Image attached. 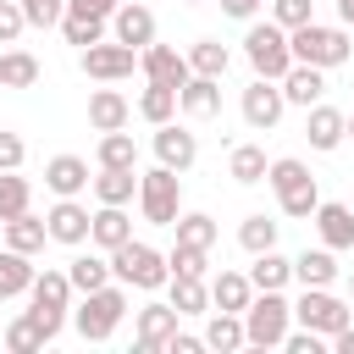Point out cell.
Segmentation results:
<instances>
[{
    "label": "cell",
    "mask_w": 354,
    "mask_h": 354,
    "mask_svg": "<svg viewBox=\"0 0 354 354\" xmlns=\"http://www.w3.org/2000/svg\"><path fill=\"white\" fill-rule=\"evenodd\" d=\"M138 210H144L149 227H177V216H183V171H171L160 160L149 171H138Z\"/></svg>",
    "instance_id": "cell-3"
},
{
    "label": "cell",
    "mask_w": 354,
    "mask_h": 354,
    "mask_svg": "<svg viewBox=\"0 0 354 354\" xmlns=\"http://www.w3.org/2000/svg\"><path fill=\"white\" fill-rule=\"evenodd\" d=\"M243 61L254 66V77H288L293 66V44H288V28L282 22H249L243 33Z\"/></svg>",
    "instance_id": "cell-7"
},
{
    "label": "cell",
    "mask_w": 354,
    "mask_h": 354,
    "mask_svg": "<svg viewBox=\"0 0 354 354\" xmlns=\"http://www.w3.org/2000/svg\"><path fill=\"white\" fill-rule=\"evenodd\" d=\"M348 138H354V116H348Z\"/></svg>",
    "instance_id": "cell-55"
},
{
    "label": "cell",
    "mask_w": 354,
    "mask_h": 354,
    "mask_svg": "<svg viewBox=\"0 0 354 354\" xmlns=\"http://www.w3.org/2000/svg\"><path fill=\"white\" fill-rule=\"evenodd\" d=\"M111 277H116V282H127V288H138V293H155V288H166V282H171V266H166V254H160V249H149V243L127 238L122 249H111Z\"/></svg>",
    "instance_id": "cell-5"
},
{
    "label": "cell",
    "mask_w": 354,
    "mask_h": 354,
    "mask_svg": "<svg viewBox=\"0 0 354 354\" xmlns=\"http://www.w3.org/2000/svg\"><path fill=\"white\" fill-rule=\"evenodd\" d=\"M22 160H28V144L0 127V171H22Z\"/></svg>",
    "instance_id": "cell-47"
},
{
    "label": "cell",
    "mask_w": 354,
    "mask_h": 354,
    "mask_svg": "<svg viewBox=\"0 0 354 354\" xmlns=\"http://www.w3.org/2000/svg\"><path fill=\"white\" fill-rule=\"evenodd\" d=\"M138 116H144L149 127L171 122V116H177V88H166V83H149V88L138 94Z\"/></svg>",
    "instance_id": "cell-37"
},
{
    "label": "cell",
    "mask_w": 354,
    "mask_h": 354,
    "mask_svg": "<svg viewBox=\"0 0 354 354\" xmlns=\"http://www.w3.org/2000/svg\"><path fill=\"white\" fill-rule=\"evenodd\" d=\"M282 94H288V105L310 111V105H321V100H326V72H321V66H310V61H293V66H288V77H282Z\"/></svg>",
    "instance_id": "cell-19"
},
{
    "label": "cell",
    "mask_w": 354,
    "mask_h": 354,
    "mask_svg": "<svg viewBox=\"0 0 354 354\" xmlns=\"http://www.w3.org/2000/svg\"><path fill=\"white\" fill-rule=\"evenodd\" d=\"M33 254H22V249H0V299H22L28 288H33Z\"/></svg>",
    "instance_id": "cell-28"
},
{
    "label": "cell",
    "mask_w": 354,
    "mask_h": 354,
    "mask_svg": "<svg viewBox=\"0 0 354 354\" xmlns=\"http://www.w3.org/2000/svg\"><path fill=\"white\" fill-rule=\"evenodd\" d=\"M111 39L133 44V50L155 44V11H149V6H138V0H122V6H116V17H111Z\"/></svg>",
    "instance_id": "cell-18"
},
{
    "label": "cell",
    "mask_w": 354,
    "mask_h": 354,
    "mask_svg": "<svg viewBox=\"0 0 354 354\" xmlns=\"http://www.w3.org/2000/svg\"><path fill=\"white\" fill-rule=\"evenodd\" d=\"M28 205H33V188H28V177H17V171H0V221L22 216Z\"/></svg>",
    "instance_id": "cell-41"
},
{
    "label": "cell",
    "mask_w": 354,
    "mask_h": 354,
    "mask_svg": "<svg viewBox=\"0 0 354 354\" xmlns=\"http://www.w3.org/2000/svg\"><path fill=\"white\" fill-rule=\"evenodd\" d=\"M199 348H205V337H188V332H171L160 354H199Z\"/></svg>",
    "instance_id": "cell-49"
},
{
    "label": "cell",
    "mask_w": 354,
    "mask_h": 354,
    "mask_svg": "<svg viewBox=\"0 0 354 354\" xmlns=\"http://www.w3.org/2000/svg\"><path fill=\"white\" fill-rule=\"evenodd\" d=\"M177 321H183V310L166 299V304H144V310H133V343L144 348V354H160L166 348V337L177 332Z\"/></svg>",
    "instance_id": "cell-12"
},
{
    "label": "cell",
    "mask_w": 354,
    "mask_h": 354,
    "mask_svg": "<svg viewBox=\"0 0 354 354\" xmlns=\"http://www.w3.org/2000/svg\"><path fill=\"white\" fill-rule=\"evenodd\" d=\"M288 44H293V61H310V66H321V72H332V66H343V61L354 55V39H348L343 22H337V28L304 22V28L288 33Z\"/></svg>",
    "instance_id": "cell-4"
},
{
    "label": "cell",
    "mask_w": 354,
    "mask_h": 354,
    "mask_svg": "<svg viewBox=\"0 0 354 354\" xmlns=\"http://www.w3.org/2000/svg\"><path fill=\"white\" fill-rule=\"evenodd\" d=\"M133 66H138V50L122 44V39H100V44L83 50V72L94 83H122V77H133Z\"/></svg>",
    "instance_id": "cell-10"
},
{
    "label": "cell",
    "mask_w": 354,
    "mask_h": 354,
    "mask_svg": "<svg viewBox=\"0 0 354 354\" xmlns=\"http://www.w3.org/2000/svg\"><path fill=\"white\" fill-rule=\"evenodd\" d=\"M138 66H144V77H149V83H166V88H183V83L194 77L188 55H183V50H171V44H144V50H138Z\"/></svg>",
    "instance_id": "cell-14"
},
{
    "label": "cell",
    "mask_w": 354,
    "mask_h": 354,
    "mask_svg": "<svg viewBox=\"0 0 354 354\" xmlns=\"http://www.w3.org/2000/svg\"><path fill=\"white\" fill-rule=\"evenodd\" d=\"M249 299H254L249 271H216V277H210V310H232V315H243Z\"/></svg>",
    "instance_id": "cell-25"
},
{
    "label": "cell",
    "mask_w": 354,
    "mask_h": 354,
    "mask_svg": "<svg viewBox=\"0 0 354 354\" xmlns=\"http://www.w3.org/2000/svg\"><path fill=\"white\" fill-rule=\"evenodd\" d=\"M304 138H310V149H321V155H326V149H337V144L348 138V116H343L337 105H326V100H321V105H310V111H304Z\"/></svg>",
    "instance_id": "cell-15"
},
{
    "label": "cell",
    "mask_w": 354,
    "mask_h": 354,
    "mask_svg": "<svg viewBox=\"0 0 354 354\" xmlns=\"http://www.w3.org/2000/svg\"><path fill=\"white\" fill-rule=\"evenodd\" d=\"M238 243H243L249 254H266V249H277V221H271V216H243V227H238Z\"/></svg>",
    "instance_id": "cell-42"
},
{
    "label": "cell",
    "mask_w": 354,
    "mask_h": 354,
    "mask_svg": "<svg viewBox=\"0 0 354 354\" xmlns=\"http://www.w3.org/2000/svg\"><path fill=\"white\" fill-rule=\"evenodd\" d=\"M332 348H337V354H354V321H348L343 332H332Z\"/></svg>",
    "instance_id": "cell-52"
},
{
    "label": "cell",
    "mask_w": 354,
    "mask_h": 354,
    "mask_svg": "<svg viewBox=\"0 0 354 354\" xmlns=\"http://www.w3.org/2000/svg\"><path fill=\"white\" fill-rule=\"evenodd\" d=\"M88 188H94L100 205H133V194H138V171H133V166H100V177H94Z\"/></svg>",
    "instance_id": "cell-26"
},
{
    "label": "cell",
    "mask_w": 354,
    "mask_h": 354,
    "mask_svg": "<svg viewBox=\"0 0 354 354\" xmlns=\"http://www.w3.org/2000/svg\"><path fill=\"white\" fill-rule=\"evenodd\" d=\"M66 277H72L77 293H94V288L116 282V277H111V254H72V260H66Z\"/></svg>",
    "instance_id": "cell-29"
},
{
    "label": "cell",
    "mask_w": 354,
    "mask_h": 354,
    "mask_svg": "<svg viewBox=\"0 0 354 354\" xmlns=\"http://www.w3.org/2000/svg\"><path fill=\"white\" fill-rule=\"evenodd\" d=\"M166 299H171L183 315H205V310H210V282H205V277H171V282H166Z\"/></svg>",
    "instance_id": "cell-31"
},
{
    "label": "cell",
    "mask_w": 354,
    "mask_h": 354,
    "mask_svg": "<svg viewBox=\"0 0 354 354\" xmlns=\"http://www.w3.org/2000/svg\"><path fill=\"white\" fill-rule=\"evenodd\" d=\"M293 282L299 288H332L337 282V249H304V254H293Z\"/></svg>",
    "instance_id": "cell-24"
},
{
    "label": "cell",
    "mask_w": 354,
    "mask_h": 354,
    "mask_svg": "<svg viewBox=\"0 0 354 354\" xmlns=\"http://www.w3.org/2000/svg\"><path fill=\"white\" fill-rule=\"evenodd\" d=\"M44 221H50V243L83 249V243H88V227H94V210L77 205V199H55V205L44 210Z\"/></svg>",
    "instance_id": "cell-13"
},
{
    "label": "cell",
    "mask_w": 354,
    "mask_h": 354,
    "mask_svg": "<svg viewBox=\"0 0 354 354\" xmlns=\"http://www.w3.org/2000/svg\"><path fill=\"white\" fill-rule=\"evenodd\" d=\"M266 183H271V194H277L282 216H293V221L315 216V205H321V188H315V177H310V166H304L299 155H277V160L266 166Z\"/></svg>",
    "instance_id": "cell-1"
},
{
    "label": "cell",
    "mask_w": 354,
    "mask_h": 354,
    "mask_svg": "<svg viewBox=\"0 0 354 354\" xmlns=\"http://www.w3.org/2000/svg\"><path fill=\"white\" fill-rule=\"evenodd\" d=\"M266 166H271V160H266L260 144H238V149L227 155V177L243 183V188H249V183H266Z\"/></svg>",
    "instance_id": "cell-33"
},
{
    "label": "cell",
    "mask_w": 354,
    "mask_h": 354,
    "mask_svg": "<svg viewBox=\"0 0 354 354\" xmlns=\"http://www.w3.org/2000/svg\"><path fill=\"white\" fill-rule=\"evenodd\" d=\"M266 0H221V11L227 17H238V22H254V11H260Z\"/></svg>",
    "instance_id": "cell-51"
},
{
    "label": "cell",
    "mask_w": 354,
    "mask_h": 354,
    "mask_svg": "<svg viewBox=\"0 0 354 354\" xmlns=\"http://www.w3.org/2000/svg\"><path fill=\"white\" fill-rule=\"evenodd\" d=\"M249 282H254V288H288V282H293V260H288L282 249H266V254H254Z\"/></svg>",
    "instance_id": "cell-34"
},
{
    "label": "cell",
    "mask_w": 354,
    "mask_h": 354,
    "mask_svg": "<svg viewBox=\"0 0 354 354\" xmlns=\"http://www.w3.org/2000/svg\"><path fill=\"white\" fill-rule=\"evenodd\" d=\"M282 111H288V94H282L277 77H254V83L243 88V122H249L254 133H271V127L282 122Z\"/></svg>",
    "instance_id": "cell-11"
},
{
    "label": "cell",
    "mask_w": 354,
    "mask_h": 354,
    "mask_svg": "<svg viewBox=\"0 0 354 354\" xmlns=\"http://www.w3.org/2000/svg\"><path fill=\"white\" fill-rule=\"evenodd\" d=\"M0 83H6V88H33V83H39V61H33L28 50H6V55H0Z\"/></svg>",
    "instance_id": "cell-39"
},
{
    "label": "cell",
    "mask_w": 354,
    "mask_h": 354,
    "mask_svg": "<svg viewBox=\"0 0 354 354\" xmlns=\"http://www.w3.org/2000/svg\"><path fill=\"white\" fill-rule=\"evenodd\" d=\"M127 238H133V216H127V205H100V210H94V227H88V243L111 254V249H122Z\"/></svg>",
    "instance_id": "cell-23"
},
{
    "label": "cell",
    "mask_w": 354,
    "mask_h": 354,
    "mask_svg": "<svg viewBox=\"0 0 354 354\" xmlns=\"http://www.w3.org/2000/svg\"><path fill=\"white\" fill-rule=\"evenodd\" d=\"M0 227H6V249L39 254V249L50 243V221H44V216H33V210H22V216H11V221H0Z\"/></svg>",
    "instance_id": "cell-27"
},
{
    "label": "cell",
    "mask_w": 354,
    "mask_h": 354,
    "mask_svg": "<svg viewBox=\"0 0 354 354\" xmlns=\"http://www.w3.org/2000/svg\"><path fill=\"white\" fill-rule=\"evenodd\" d=\"M249 337H243V315H232V310H216L210 321H205V348H216V354H232V348H243Z\"/></svg>",
    "instance_id": "cell-30"
},
{
    "label": "cell",
    "mask_w": 354,
    "mask_h": 354,
    "mask_svg": "<svg viewBox=\"0 0 354 354\" xmlns=\"http://www.w3.org/2000/svg\"><path fill=\"white\" fill-rule=\"evenodd\" d=\"M337 22H343V28H354V0H337Z\"/></svg>",
    "instance_id": "cell-53"
},
{
    "label": "cell",
    "mask_w": 354,
    "mask_h": 354,
    "mask_svg": "<svg viewBox=\"0 0 354 354\" xmlns=\"http://www.w3.org/2000/svg\"><path fill=\"white\" fill-rule=\"evenodd\" d=\"M321 343H326V337H321V332H310V326H299V332L288 326V337H282V348H288V354H321Z\"/></svg>",
    "instance_id": "cell-48"
},
{
    "label": "cell",
    "mask_w": 354,
    "mask_h": 354,
    "mask_svg": "<svg viewBox=\"0 0 354 354\" xmlns=\"http://www.w3.org/2000/svg\"><path fill=\"white\" fill-rule=\"evenodd\" d=\"M155 160L171 166V171H188V166L199 160V138H194L188 127H177V122H160V127H155Z\"/></svg>",
    "instance_id": "cell-16"
},
{
    "label": "cell",
    "mask_w": 354,
    "mask_h": 354,
    "mask_svg": "<svg viewBox=\"0 0 354 354\" xmlns=\"http://www.w3.org/2000/svg\"><path fill=\"white\" fill-rule=\"evenodd\" d=\"M216 232H221V227H216V221H210L205 210H183V216H177V243L210 249V243H216Z\"/></svg>",
    "instance_id": "cell-40"
},
{
    "label": "cell",
    "mask_w": 354,
    "mask_h": 354,
    "mask_svg": "<svg viewBox=\"0 0 354 354\" xmlns=\"http://www.w3.org/2000/svg\"><path fill=\"white\" fill-rule=\"evenodd\" d=\"M88 183H94V177H88V160H83V155H50V160H44V188H50L55 199H77Z\"/></svg>",
    "instance_id": "cell-17"
},
{
    "label": "cell",
    "mask_w": 354,
    "mask_h": 354,
    "mask_svg": "<svg viewBox=\"0 0 354 354\" xmlns=\"http://www.w3.org/2000/svg\"><path fill=\"white\" fill-rule=\"evenodd\" d=\"M348 299H354V277H348Z\"/></svg>",
    "instance_id": "cell-54"
},
{
    "label": "cell",
    "mask_w": 354,
    "mask_h": 354,
    "mask_svg": "<svg viewBox=\"0 0 354 354\" xmlns=\"http://www.w3.org/2000/svg\"><path fill=\"white\" fill-rule=\"evenodd\" d=\"M105 28H111V17H88V11H66V17H61L66 44H77V50L100 44V39H105Z\"/></svg>",
    "instance_id": "cell-35"
},
{
    "label": "cell",
    "mask_w": 354,
    "mask_h": 354,
    "mask_svg": "<svg viewBox=\"0 0 354 354\" xmlns=\"http://www.w3.org/2000/svg\"><path fill=\"white\" fill-rule=\"evenodd\" d=\"M22 17H28V28H61L66 0H22Z\"/></svg>",
    "instance_id": "cell-45"
},
{
    "label": "cell",
    "mask_w": 354,
    "mask_h": 354,
    "mask_svg": "<svg viewBox=\"0 0 354 354\" xmlns=\"http://www.w3.org/2000/svg\"><path fill=\"white\" fill-rule=\"evenodd\" d=\"M44 343H50V337H44V326H39L33 310H22V315L6 326V348H11V354H39Z\"/></svg>",
    "instance_id": "cell-36"
},
{
    "label": "cell",
    "mask_w": 354,
    "mask_h": 354,
    "mask_svg": "<svg viewBox=\"0 0 354 354\" xmlns=\"http://www.w3.org/2000/svg\"><path fill=\"white\" fill-rule=\"evenodd\" d=\"M288 326H293V299H288L282 288H254V299H249V310H243V337H249V348H282Z\"/></svg>",
    "instance_id": "cell-2"
},
{
    "label": "cell",
    "mask_w": 354,
    "mask_h": 354,
    "mask_svg": "<svg viewBox=\"0 0 354 354\" xmlns=\"http://www.w3.org/2000/svg\"><path fill=\"white\" fill-rule=\"evenodd\" d=\"M127 315V282H105L94 293H83V304L72 310V326L88 337V343H105Z\"/></svg>",
    "instance_id": "cell-6"
},
{
    "label": "cell",
    "mask_w": 354,
    "mask_h": 354,
    "mask_svg": "<svg viewBox=\"0 0 354 354\" xmlns=\"http://www.w3.org/2000/svg\"><path fill=\"white\" fill-rule=\"evenodd\" d=\"M94 160L100 166H133L138 171V144H133V133H100V149H94Z\"/></svg>",
    "instance_id": "cell-38"
},
{
    "label": "cell",
    "mask_w": 354,
    "mask_h": 354,
    "mask_svg": "<svg viewBox=\"0 0 354 354\" xmlns=\"http://www.w3.org/2000/svg\"><path fill=\"white\" fill-rule=\"evenodd\" d=\"M188 66H194L199 77H227V66H232V50H227L221 39H194V50H188Z\"/></svg>",
    "instance_id": "cell-32"
},
{
    "label": "cell",
    "mask_w": 354,
    "mask_h": 354,
    "mask_svg": "<svg viewBox=\"0 0 354 354\" xmlns=\"http://www.w3.org/2000/svg\"><path fill=\"white\" fill-rule=\"evenodd\" d=\"M271 22H282V28L293 33V28L315 22V6H310V0H271Z\"/></svg>",
    "instance_id": "cell-44"
},
{
    "label": "cell",
    "mask_w": 354,
    "mask_h": 354,
    "mask_svg": "<svg viewBox=\"0 0 354 354\" xmlns=\"http://www.w3.org/2000/svg\"><path fill=\"white\" fill-rule=\"evenodd\" d=\"M293 321L310 326V332H321V337L332 343V332H343V326L354 321V310H348L332 288H304V293L293 299Z\"/></svg>",
    "instance_id": "cell-9"
},
{
    "label": "cell",
    "mask_w": 354,
    "mask_h": 354,
    "mask_svg": "<svg viewBox=\"0 0 354 354\" xmlns=\"http://www.w3.org/2000/svg\"><path fill=\"white\" fill-rule=\"evenodd\" d=\"M72 277L66 271H39L33 277V288H28V310L39 315V326H44V337L55 343L61 337V326H66V310H72Z\"/></svg>",
    "instance_id": "cell-8"
},
{
    "label": "cell",
    "mask_w": 354,
    "mask_h": 354,
    "mask_svg": "<svg viewBox=\"0 0 354 354\" xmlns=\"http://www.w3.org/2000/svg\"><path fill=\"white\" fill-rule=\"evenodd\" d=\"M0 55H6V50H0ZM0 88H6V83H0Z\"/></svg>",
    "instance_id": "cell-56"
},
{
    "label": "cell",
    "mask_w": 354,
    "mask_h": 354,
    "mask_svg": "<svg viewBox=\"0 0 354 354\" xmlns=\"http://www.w3.org/2000/svg\"><path fill=\"white\" fill-rule=\"evenodd\" d=\"M122 0H66V11H88V17H116Z\"/></svg>",
    "instance_id": "cell-50"
},
{
    "label": "cell",
    "mask_w": 354,
    "mask_h": 354,
    "mask_svg": "<svg viewBox=\"0 0 354 354\" xmlns=\"http://www.w3.org/2000/svg\"><path fill=\"white\" fill-rule=\"evenodd\" d=\"M310 221H315V232H321V243H326V249H354V210H348V205L321 199Z\"/></svg>",
    "instance_id": "cell-20"
},
{
    "label": "cell",
    "mask_w": 354,
    "mask_h": 354,
    "mask_svg": "<svg viewBox=\"0 0 354 354\" xmlns=\"http://www.w3.org/2000/svg\"><path fill=\"white\" fill-rule=\"evenodd\" d=\"M127 122H133V100L127 94H116V88H94L88 94V127L94 133H116Z\"/></svg>",
    "instance_id": "cell-22"
},
{
    "label": "cell",
    "mask_w": 354,
    "mask_h": 354,
    "mask_svg": "<svg viewBox=\"0 0 354 354\" xmlns=\"http://www.w3.org/2000/svg\"><path fill=\"white\" fill-rule=\"evenodd\" d=\"M22 28H28L22 0H0V44H17V39H22Z\"/></svg>",
    "instance_id": "cell-46"
},
{
    "label": "cell",
    "mask_w": 354,
    "mask_h": 354,
    "mask_svg": "<svg viewBox=\"0 0 354 354\" xmlns=\"http://www.w3.org/2000/svg\"><path fill=\"white\" fill-rule=\"evenodd\" d=\"M177 111L194 116V122L216 116V111H221V77H199V72H194V77L177 88Z\"/></svg>",
    "instance_id": "cell-21"
},
{
    "label": "cell",
    "mask_w": 354,
    "mask_h": 354,
    "mask_svg": "<svg viewBox=\"0 0 354 354\" xmlns=\"http://www.w3.org/2000/svg\"><path fill=\"white\" fill-rule=\"evenodd\" d=\"M166 266H171V277H205V271H210V249H194V243H171Z\"/></svg>",
    "instance_id": "cell-43"
}]
</instances>
